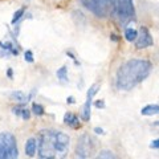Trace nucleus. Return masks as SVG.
<instances>
[{"label": "nucleus", "mask_w": 159, "mask_h": 159, "mask_svg": "<svg viewBox=\"0 0 159 159\" xmlns=\"http://www.w3.org/2000/svg\"><path fill=\"white\" fill-rule=\"evenodd\" d=\"M152 64L145 58H133L122 64L116 74V86L118 90L129 92L150 76Z\"/></svg>", "instance_id": "obj_1"}, {"label": "nucleus", "mask_w": 159, "mask_h": 159, "mask_svg": "<svg viewBox=\"0 0 159 159\" xmlns=\"http://www.w3.org/2000/svg\"><path fill=\"white\" fill-rule=\"evenodd\" d=\"M111 15L121 24H126L135 16V7L133 0H110Z\"/></svg>", "instance_id": "obj_2"}, {"label": "nucleus", "mask_w": 159, "mask_h": 159, "mask_svg": "<svg viewBox=\"0 0 159 159\" xmlns=\"http://www.w3.org/2000/svg\"><path fill=\"white\" fill-rule=\"evenodd\" d=\"M37 150L39 157L43 159L56 158L54 150V130H41L37 138Z\"/></svg>", "instance_id": "obj_3"}, {"label": "nucleus", "mask_w": 159, "mask_h": 159, "mask_svg": "<svg viewBox=\"0 0 159 159\" xmlns=\"http://www.w3.org/2000/svg\"><path fill=\"white\" fill-rule=\"evenodd\" d=\"M19 157L16 138L11 133H0V159H15Z\"/></svg>", "instance_id": "obj_4"}, {"label": "nucleus", "mask_w": 159, "mask_h": 159, "mask_svg": "<svg viewBox=\"0 0 159 159\" xmlns=\"http://www.w3.org/2000/svg\"><path fill=\"white\" fill-rule=\"evenodd\" d=\"M80 3L99 19L106 17L110 12V0H80Z\"/></svg>", "instance_id": "obj_5"}, {"label": "nucleus", "mask_w": 159, "mask_h": 159, "mask_svg": "<svg viewBox=\"0 0 159 159\" xmlns=\"http://www.w3.org/2000/svg\"><path fill=\"white\" fill-rule=\"evenodd\" d=\"M94 148H96V143L94 139L88 135V134H82L78 138L77 146H76V157L77 158H90L92 154H94Z\"/></svg>", "instance_id": "obj_6"}, {"label": "nucleus", "mask_w": 159, "mask_h": 159, "mask_svg": "<svg viewBox=\"0 0 159 159\" xmlns=\"http://www.w3.org/2000/svg\"><path fill=\"white\" fill-rule=\"evenodd\" d=\"M70 145V138L68 134L62 133V131H57L54 130V150L56 154H65Z\"/></svg>", "instance_id": "obj_7"}, {"label": "nucleus", "mask_w": 159, "mask_h": 159, "mask_svg": "<svg viewBox=\"0 0 159 159\" xmlns=\"http://www.w3.org/2000/svg\"><path fill=\"white\" fill-rule=\"evenodd\" d=\"M154 44V40L150 31L146 27H141L138 32V36L135 39V48L137 49H146L148 47H151Z\"/></svg>", "instance_id": "obj_8"}, {"label": "nucleus", "mask_w": 159, "mask_h": 159, "mask_svg": "<svg viewBox=\"0 0 159 159\" xmlns=\"http://www.w3.org/2000/svg\"><path fill=\"white\" fill-rule=\"evenodd\" d=\"M98 85L94 84V85L90 86V89L88 90V94H86V101H85V105H84V109H82V113H81V118L82 121L88 122L90 119V109H92V102H93V97L97 94L98 92Z\"/></svg>", "instance_id": "obj_9"}, {"label": "nucleus", "mask_w": 159, "mask_h": 159, "mask_svg": "<svg viewBox=\"0 0 159 159\" xmlns=\"http://www.w3.org/2000/svg\"><path fill=\"white\" fill-rule=\"evenodd\" d=\"M64 123L66 126L72 127V129H80L81 127V122H80V118L73 113H66L64 116Z\"/></svg>", "instance_id": "obj_10"}, {"label": "nucleus", "mask_w": 159, "mask_h": 159, "mask_svg": "<svg viewBox=\"0 0 159 159\" xmlns=\"http://www.w3.org/2000/svg\"><path fill=\"white\" fill-rule=\"evenodd\" d=\"M37 151V141L34 138H29L25 143V154L28 157H34Z\"/></svg>", "instance_id": "obj_11"}, {"label": "nucleus", "mask_w": 159, "mask_h": 159, "mask_svg": "<svg viewBox=\"0 0 159 159\" xmlns=\"http://www.w3.org/2000/svg\"><path fill=\"white\" fill-rule=\"evenodd\" d=\"M141 114H142V116H146V117L159 114V105H157V103H150V105H146L145 107H142Z\"/></svg>", "instance_id": "obj_12"}, {"label": "nucleus", "mask_w": 159, "mask_h": 159, "mask_svg": "<svg viewBox=\"0 0 159 159\" xmlns=\"http://www.w3.org/2000/svg\"><path fill=\"white\" fill-rule=\"evenodd\" d=\"M9 97H11V98L13 99V101L19 102V103H25V102H28V99L31 98V97H27L23 92H19V90L12 92L11 94H9Z\"/></svg>", "instance_id": "obj_13"}, {"label": "nucleus", "mask_w": 159, "mask_h": 159, "mask_svg": "<svg viewBox=\"0 0 159 159\" xmlns=\"http://www.w3.org/2000/svg\"><path fill=\"white\" fill-rule=\"evenodd\" d=\"M12 113L16 114V116H20L23 119H29L31 118V111H29L28 109H24V107H13Z\"/></svg>", "instance_id": "obj_14"}, {"label": "nucleus", "mask_w": 159, "mask_h": 159, "mask_svg": "<svg viewBox=\"0 0 159 159\" xmlns=\"http://www.w3.org/2000/svg\"><path fill=\"white\" fill-rule=\"evenodd\" d=\"M137 36H138V31H137V29H134V28H126L125 29V39H126V41H129V43L135 41Z\"/></svg>", "instance_id": "obj_15"}, {"label": "nucleus", "mask_w": 159, "mask_h": 159, "mask_svg": "<svg viewBox=\"0 0 159 159\" xmlns=\"http://www.w3.org/2000/svg\"><path fill=\"white\" fill-rule=\"evenodd\" d=\"M0 47H2L3 51H9L12 54H16V56L19 54V51H17V49H15L12 43H8V41L7 43H3V41H0Z\"/></svg>", "instance_id": "obj_16"}, {"label": "nucleus", "mask_w": 159, "mask_h": 159, "mask_svg": "<svg viewBox=\"0 0 159 159\" xmlns=\"http://www.w3.org/2000/svg\"><path fill=\"white\" fill-rule=\"evenodd\" d=\"M57 78L58 80H61V81H64V82H66L68 81V68L66 66H61L57 70Z\"/></svg>", "instance_id": "obj_17"}, {"label": "nucleus", "mask_w": 159, "mask_h": 159, "mask_svg": "<svg viewBox=\"0 0 159 159\" xmlns=\"http://www.w3.org/2000/svg\"><path fill=\"white\" fill-rule=\"evenodd\" d=\"M32 113L34 114V116H44V113H45V110H44V106L40 105V103H36L34 102L32 105Z\"/></svg>", "instance_id": "obj_18"}, {"label": "nucleus", "mask_w": 159, "mask_h": 159, "mask_svg": "<svg viewBox=\"0 0 159 159\" xmlns=\"http://www.w3.org/2000/svg\"><path fill=\"white\" fill-rule=\"evenodd\" d=\"M97 158L98 159H103V158H106V159H114V158H116V155H114V152L110 151V150H102V151L98 152Z\"/></svg>", "instance_id": "obj_19"}, {"label": "nucleus", "mask_w": 159, "mask_h": 159, "mask_svg": "<svg viewBox=\"0 0 159 159\" xmlns=\"http://www.w3.org/2000/svg\"><path fill=\"white\" fill-rule=\"evenodd\" d=\"M24 13H25V8H20V9H17L16 12H15V15H13V19H12V24L15 25L17 21H20L21 20V17L24 16Z\"/></svg>", "instance_id": "obj_20"}, {"label": "nucleus", "mask_w": 159, "mask_h": 159, "mask_svg": "<svg viewBox=\"0 0 159 159\" xmlns=\"http://www.w3.org/2000/svg\"><path fill=\"white\" fill-rule=\"evenodd\" d=\"M94 106H96L97 109H103L106 105H105V101H103V99H98V101L94 102Z\"/></svg>", "instance_id": "obj_21"}, {"label": "nucleus", "mask_w": 159, "mask_h": 159, "mask_svg": "<svg viewBox=\"0 0 159 159\" xmlns=\"http://www.w3.org/2000/svg\"><path fill=\"white\" fill-rule=\"evenodd\" d=\"M25 61L33 62V53H32V51H27L25 52Z\"/></svg>", "instance_id": "obj_22"}, {"label": "nucleus", "mask_w": 159, "mask_h": 159, "mask_svg": "<svg viewBox=\"0 0 159 159\" xmlns=\"http://www.w3.org/2000/svg\"><path fill=\"white\" fill-rule=\"evenodd\" d=\"M66 56H68V57H70V58L73 60V61H74V64H76V65H80V62L77 61V58H76V56H74V54H73L72 52H69V51H68V52H66Z\"/></svg>", "instance_id": "obj_23"}, {"label": "nucleus", "mask_w": 159, "mask_h": 159, "mask_svg": "<svg viewBox=\"0 0 159 159\" xmlns=\"http://www.w3.org/2000/svg\"><path fill=\"white\" fill-rule=\"evenodd\" d=\"M150 147H151V148H159V138H158V139H154V141H151Z\"/></svg>", "instance_id": "obj_24"}, {"label": "nucleus", "mask_w": 159, "mask_h": 159, "mask_svg": "<svg viewBox=\"0 0 159 159\" xmlns=\"http://www.w3.org/2000/svg\"><path fill=\"white\" fill-rule=\"evenodd\" d=\"M94 133H96V134H103V129H101V127H94Z\"/></svg>", "instance_id": "obj_25"}, {"label": "nucleus", "mask_w": 159, "mask_h": 159, "mask_svg": "<svg viewBox=\"0 0 159 159\" xmlns=\"http://www.w3.org/2000/svg\"><path fill=\"white\" fill-rule=\"evenodd\" d=\"M66 102H68V103H74L76 101H74V97H68V98H66Z\"/></svg>", "instance_id": "obj_26"}, {"label": "nucleus", "mask_w": 159, "mask_h": 159, "mask_svg": "<svg viewBox=\"0 0 159 159\" xmlns=\"http://www.w3.org/2000/svg\"><path fill=\"white\" fill-rule=\"evenodd\" d=\"M7 76H8L9 78H12V69H11V68L8 69V72H7Z\"/></svg>", "instance_id": "obj_27"}, {"label": "nucleus", "mask_w": 159, "mask_h": 159, "mask_svg": "<svg viewBox=\"0 0 159 159\" xmlns=\"http://www.w3.org/2000/svg\"><path fill=\"white\" fill-rule=\"evenodd\" d=\"M110 37H111V40H114V41H117V40H118V39H117V36H116V34H111Z\"/></svg>", "instance_id": "obj_28"}]
</instances>
